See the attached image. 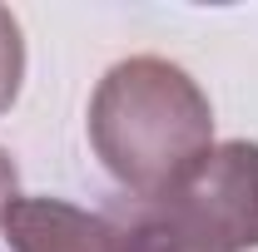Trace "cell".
Masks as SVG:
<instances>
[{"mask_svg": "<svg viewBox=\"0 0 258 252\" xmlns=\"http://www.w3.org/2000/svg\"><path fill=\"white\" fill-rule=\"evenodd\" d=\"M20 79H25V35H20V20L0 5V114L15 104Z\"/></svg>", "mask_w": 258, "mask_h": 252, "instance_id": "4", "label": "cell"}, {"mask_svg": "<svg viewBox=\"0 0 258 252\" xmlns=\"http://www.w3.org/2000/svg\"><path fill=\"white\" fill-rule=\"evenodd\" d=\"M90 144L124 198H159L214 154L209 94L159 55L119 60L90 99Z\"/></svg>", "mask_w": 258, "mask_h": 252, "instance_id": "1", "label": "cell"}, {"mask_svg": "<svg viewBox=\"0 0 258 252\" xmlns=\"http://www.w3.org/2000/svg\"><path fill=\"white\" fill-rule=\"evenodd\" d=\"M10 252H114L104 213H85L64 198H15L0 218Z\"/></svg>", "mask_w": 258, "mask_h": 252, "instance_id": "3", "label": "cell"}, {"mask_svg": "<svg viewBox=\"0 0 258 252\" xmlns=\"http://www.w3.org/2000/svg\"><path fill=\"white\" fill-rule=\"evenodd\" d=\"M15 183H20V173H15V163H10V154L0 149V218H5V208H10L15 198H20V193H15Z\"/></svg>", "mask_w": 258, "mask_h": 252, "instance_id": "5", "label": "cell"}, {"mask_svg": "<svg viewBox=\"0 0 258 252\" xmlns=\"http://www.w3.org/2000/svg\"><path fill=\"white\" fill-rule=\"evenodd\" d=\"M114 252H253L258 247V144L228 139L159 198H119Z\"/></svg>", "mask_w": 258, "mask_h": 252, "instance_id": "2", "label": "cell"}]
</instances>
